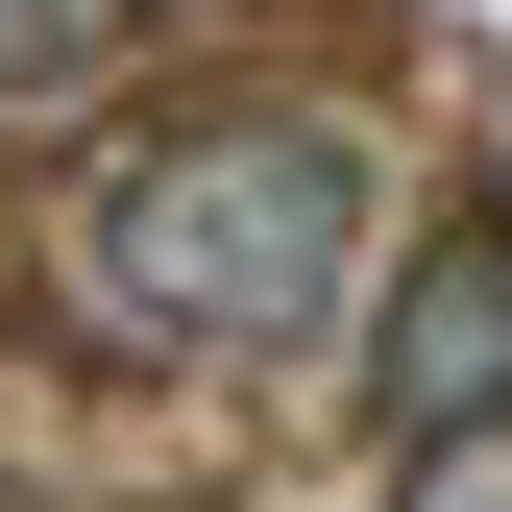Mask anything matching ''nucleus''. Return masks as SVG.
Here are the masks:
<instances>
[{"mask_svg":"<svg viewBox=\"0 0 512 512\" xmlns=\"http://www.w3.org/2000/svg\"><path fill=\"white\" fill-rule=\"evenodd\" d=\"M122 49H147V0H0V98H74Z\"/></svg>","mask_w":512,"mask_h":512,"instance_id":"7ed1b4c3","label":"nucleus"},{"mask_svg":"<svg viewBox=\"0 0 512 512\" xmlns=\"http://www.w3.org/2000/svg\"><path fill=\"white\" fill-rule=\"evenodd\" d=\"M74 293L147 366H293L366 317V147L317 98H196L74 196Z\"/></svg>","mask_w":512,"mask_h":512,"instance_id":"f257e3e1","label":"nucleus"},{"mask_svg":"<svg viewBox=\"0 0 512 512\" xmlns=\"http://www.w3.org/2000/svg\"><path fill=\"white\" fill-rule=\"evenodd\" d=\"M366 512H512V439H415V464H366Z\"/></svg>","mask_w":512,"mask_h":512,"instance_id":"20e7f679","label":"nucleus"},{"mask_svg":"<svg viewBox=\"0 0 512 512\" xmlns=\"http://www.w3.org/2000/svg\"><path fill=\"white\" fill-rule=\"evenodd\" d=\"M366 415H391V464H415V439H512V220H439V244H391V317H366Z\"/></svg>","mask_w":512,"mask_h":512,"instance_id":"f03ea898","label":"nucleus"}]
</instances>
